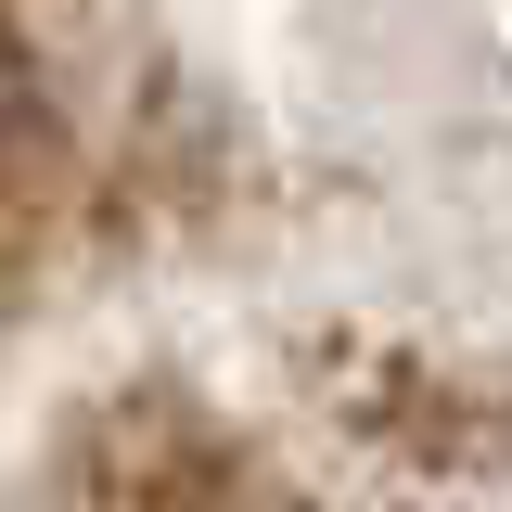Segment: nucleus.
Segmentation results:
<instances>
[{
	"label": "nucleus",
	"mask_w": 512,
	"mask_h": 512,
	"mask_svg": "<svg viewBox=\"0 0 512 512\" xmlns=\"http://www.w3.org/2000/svg\"><path fill=\"white\" fill-rule=\"evenodd\" d=\"M52 192H64V128L39 103V77H26V39L0 26V269H26Z\"/></svg>",
	"instance_id": "2"
},
{
	"label": "nucleus",
	"mask_w": 512,
	"mask_h": 512,
	"mask_svg": "<svg viewBox=\"0 0 512 512\" xmlns=\"http://www.w3.org/2000/svg\"><path fill=\"white\" fill-rule=\"evenodd\" d=\"M77 500L90 512H218L231 500V448L205 436L192 397H128V410H103V436L77 461Z\"/></svg>",
	"instance_id": "1"
}]
</instances>
